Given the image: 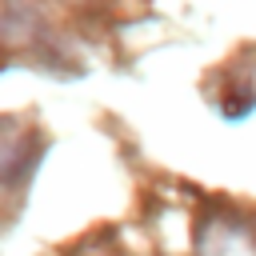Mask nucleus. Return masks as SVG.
<instances>
[{
	"label": "nucleus",
	"mask_w": 256,
	"mask_h": 256,
	"mask_svg": "<svg viewBox=\"0 0 256 256\" xmlns=\"http://www.w3.org/2000/svg\"><path fill=\"white\" fill-rule=\"evenodd\" d=\"M216 104L232 120H240L244 112H252L256 108V76L252 72H240L236 64H224V88H220Z\"/></svg>",
	"instance_id": "nucleus-2"
},
{
	"label": "nucleus",
	"mask_w": 256,
	"mask_h": 256,
	"mask_svg": "<svg viewBox=\"0 0 256 256\" xmlns=\"http://www.w3.org/2000/svg\"><path fill=\"white\" fill-rule=\"evenodd\" d=\"M36 132L12 124V120H0V184H20L32 168H36Z\"/></svg>",
	"instance_id": "nucleus-1"
}]
</instances>
